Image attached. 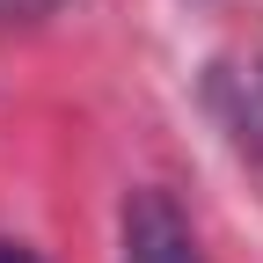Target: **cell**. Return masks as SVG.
Instances as JSON below:
<instances>
[{
  "label": "cell",
  "instance_id": "3957f363",
  "mask_svg": "<svg viewBox=\"0 0 263 263\" xmlns=\"http://www.w3.org/2000/svg\"><path fill=\"white\" fill-rule=\"evenodd\" d=\"M0 263H37L29 249H15V241H0Z\"/></svg>",
  "mask_w": 263,
  "mask_h": 263
},
{
  "label": "cell",
  "instance_id": "6da1fadb",
  "mask_svg": "<svg viewBox=\"0 0 263 263\" xmlns=\"http://www.w3.org/2000/svg\"><path fill=\"white\" fill-rule=\"evenodd\" d=\"M124 263H205L190 219L168 190H132L124 197Z\"/></svg>",
  "mask_w": 263,
  "mask_h": 263
},
{
  "label": "cell",
  "instance_id": "277c9868",
  "mask_svg": "<svg viewBox=\"0 0 263 263\" xmlns=\"http://www.w3.org/2000/svg\"><path fill=\"white\" fill-rule=\"evenodd\" d=\"M256 95H263V59H256Z\"/></svg>",
  "mask_w": 263,
  "mask_h": 263
},
{
  "label": "cell",
  "instance_id": "7a4b0ae2",
  "mask_svg": "<svg viewBox=\"0 0 263 263\" xmlns=\"http://www.w3.org/2000/svg\"><path fill=\"white\" fill-rule=\"evenodd\" d=\"M51 0H0V22H15V15H44Z\"/></svg>",
  "mask_w": 263,
  "mask_h": 263
}]
</instances>
